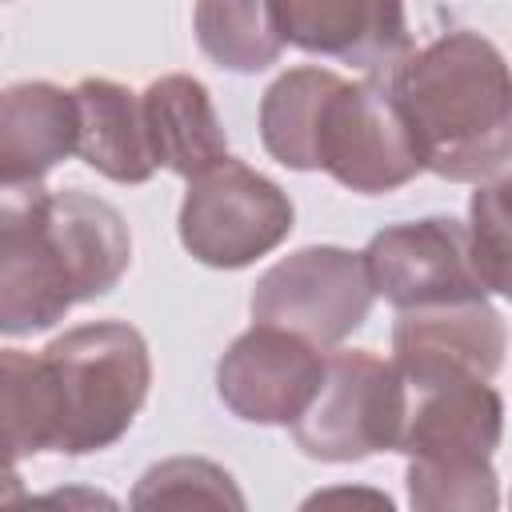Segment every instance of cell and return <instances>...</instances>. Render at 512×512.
Listing matches in <instances>:
<instances>
[{"label":"cell","instance_id":"20","mask_svg":"<svg viewBox=\"0 0 512 512\" xmlns=\"http://www.w3.org/2000/svg\"><path fill=\"white\" fill-rule=\"evenodd\" d=\"M132 504L136 508H160V504H176V508H188V504H208V508H244V496L240 488L232 484V476L204 460V456H172V460H160L152 464L140 484L132 488Z\"/></svg>","mask_w":512,"mask_h":512},{"label":"cell","instance_id":"13","mask_svg":"<svg viewBox=\"0 0 512 512\" xmlns=\"http://www.w3.org/2000/svg\"><path fill=\"white\" fill-rule=\"evenodd\" d=\"M140 108H144V128H148V148L156 168H168L192 180L228 156V136L216 116L212 92L196 76L188 72L156 76L140 92Z\"/></svg>","mask_w":512,"mask_h":512},{"label":"cell","instance_id":"22","mask_svg":"<svg viewBox=\"0 0 512 512\" xmlns=\"http://www.w3.org/2000/svg\"><path fill=\"white\" fill-rule=\"evenodd\" d=\"M20 500H24L20 472L12 464H0V504H20Z\"/></svg>","mask_w":512,"mask_h":512},{"label":"cell","instance_id":"3","mask_svg":"<svg viewBox=\"0 0 512 512\" xmlns=\"http://www.w3.org/2000/svg\"><path fill=\"white\" fill-rule=\"evenodd\" d=\"M56 396L52 452L88 456L112 448L152 388V356L128 320H96L60 332L40 352Z\"/></svg>","mask_w":512,"mask_h":512},{"label":"cell","instance_id":"18","mask_svg":"<svg viewBox=\"0 0 512 512\" xmlns=\"http://www.w3.org/2000/svg\"><path fill=\"white\" fill-rule=\"evenodd\" d=\"M340 72L320 64H300L280 72L260 100V140L264 152L296 172H312V136L320 120V104Z\"/></svg>","mask_w":512,"mask_h":512},{"label":"cell","instance_id":"15","mask_svg":"<svg viewBox=\"0 0 512 512\" xmlns=\"http://www.w3.org/2000/svg\"><path fill=\"white\" fill-rule=\"evenodd\" d=\"M76 152L72 88L52 80H20L0 88V176L44 180Z\"/></svg>","mask_w":512,"mask_h":512},{"label":"cell","instance_id":"5","mask_svg":"<svg viewBox=\"0 0 512 512\" xmlns=\"http://www.w3.org/2000/svg\"><path fill=\"white\" fill-rule=\"evenodd\" d=\"M296 208L288 192L236 156L216 160L188 180L180 204V244L208 268H248L280 248Z\"/></svg>","mask_w":512,"mask_h":512},{"label":"cell","instance_id":"2","mask_svg":"<svg viewBox=\"0 0 512 512\" xmlns=\"http://www.w3.org/2000/svg\"><path fill=\"white\" fill-rule=\"evenodd\" d=\"M504 436V400L488 380L408 388L396 452L408 456V500L424 512L496 508L492 456Z\"/></svg>","mask_w":512,"mask_h":512},{"label":"cell","instance_id":"12","mask_svg":"<svg viewBox=\"0 0 512 512\" xmlns=\"http://www.w3.org/2000/svg\"><path fill=\"white\" fill-rule=\"evenodd\" d=\"M284 44L360 72H392L408 52L404 0H276Z\"/></svg>","mask_w":512,"mask_h":512},{"label":"cell","instance_id":"11","mask_svg":"<svg viewBox=\"0 0 512 512\" xmlns=\"http://www.w3.org/2000/svg\"><path fill=\"white\" fill-rule=\"evenodd\" d=\"M324 372V356L296 332L256 324L240 332L216 364V392L236 420L292 424L312 400Z\"/></svg>","mask_w":512,"mask_h":512},{"label":"cell","instance_id":"17","mask_svg":"<svg viewBox=\"0 0 512 512\" xmlns=\"http://www.w3.org/2000/svg\"><path fill=\"white\" fill-rule=\"evenodd\" d=\"M192 32L216 68L240 76L272 68L284 52L276 0H196Z\"/></svg>","mask_w":512,"mask_h":512},{"label":"cell","instance_id":"14","mask_svg":"<svg viewBox=\"0 0 512 512\" xmlns=\"http://www.w3.org/2000/svg\"><path fill=\"white\" fill-rule=\"evenodd\" d=\"M76 100V156L116 184H144L156 176L148 148L140 92L108 76H84Z\"/></svg>","mask_w":512,"mask_h":512},{"label":"cell","instance_id":"8","mask_svg":"<svg viewBox=\"0 0 512 512\" xmlns=\"http://www.w3.org/2000/svg\"><path fill=\"white\" fill-rule=\"evenodd\" d=\"M372 284L360 252L340 244H308L276 260L252 288L248 312L256 324H276L308 344L336 348L372 312Z\"/></svg>","mask_w":512,"mask_h":512},{"label":"cell","instance_id":"6","mask_svg":"<svg viewBox=\"0 0 512 512\" xmlns=\"http://www.w3.org/2000/svg\"><path fill=\"white\" fill-rule=\"evenodd\" d=\"M316 168L364 196L396 192L424 172L388 84L336 76L312 136V172Z\"/></svg>","mask_w":512,"mask_h":512},{"label":"cell","instance_id":"19","mask_svg":"<svg viewBox=\"0 0 512 512\" xmlns=\"http://www.w3.org/2000/svg\"><path fill=\"white\" fill-rule=\"evenodd\" d=\"M56 444V396L40 356L0 348V464H16Z\"/></svg>","mask_w":512,"mask_h":512},{"label":"cell","instance_id":"21","mask_svg":"<svg viewBox=\"0 0 512 512\" xmlns=\"http://www.w3.org/2000/svg\"><path fill=\"white\" fill-rule=\"evenodd\" d=\"M468 244H472V260L480 268V280L488 292L508 296V180H484L472 196L468 208Z\"/></svg>","mask_w":512,"mask_h":512},{"label":"cell","instance_id":"10","mask_svg":"<svg viewBox=\"0 0 512 512\" xmlns=\"http://www.w3.org/2000/svg\"><path fill=\"white\" fill-rule=\"evenodd\" d=\"M504 352V316L488 304V296L400 308L392 324V364L404 388L492 380L504 368Z\"/></svg>","mask_w":512,"mask_h":512},{"label":"cell","instance_id":"4","mask_svg":"<svg viewBox=\"0 0 512 512\" xmlns=\"http://www.w3.org/2000/svg\"><path fill=\"white\" fill-rule=\"evenodd\" d=\"M404 404L408 388L392 360L368 348H340L324 356L320 384L288 428L304 456L352 464L376 452H396Z\"/></svg>","mask_w":512,"mask_h":512},{"label":"cell","instance_id":"16","mask_svg":"<svg viewBox=\"0 0 512 512\" xmlns=\"http://www.w3.org/2000/svg\"><path fill=\"white\" fill-rule=\"evenodd\" d=\"M48 216L76 276L80 300H96L112 292L132 264V232L120 208H112L108 200L84 188H68V192H52Z\"/></svg>","mask_w":512,"mask_h":512},{"label":"cell","instance_id":"9","mask_svg":"<svg viewBox=\"0 0 512 512\" xmlns=\"http://www.w3.org/2000/svg\"><path fill=\"white\" fill-rule=\"evenodd\" d=\"M360 260L372 292L384 296L396 312L420 308V304L488 296L480 268L472 260L468 228L452 216L392 224L368 240Z\"/></svg>","mask_w":512,"mask_h":512},{"label":"cell","instance_id":"1","mask_svg":"<svg viewBox=\"0 0 512 512\" xmlns=\"http://www.w3.org/2000/svg\"><path fill=\"white\" fill-rule=\"evenodd\" d=\"M384 84L428 172L456 184L504 176L512 160V80L488 36L444 32L408 52Z\"/></svg>","mask_w":512,"mask_h":512},{"label":"cell","instance_id":"7","mask_svg":"<svg viewBox=\"0 0 512 512\" xmlns=\"http://www.w3.org/2000/svg\"><path fill=\"white\" fill-rule=\"evenodd\" d=\"M48 204L44 180L0 176V332L8 336L44 332L80 304Z\"/></svg>","mask_w":512,"mask_h":512}]
</instances>
